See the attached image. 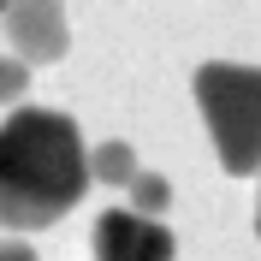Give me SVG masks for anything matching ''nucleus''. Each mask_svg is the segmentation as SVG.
Instances as JSON below:
<instances>
[{
	"label": "nucleus",
	"instance_id": "nucleus-1",
	"mask_svg": "<svg viewBox=\"0 0 261 261\" xmlns=\"http://www.w3.org/2000/svg\"><path fill=\"white\" fill-rule=\"evenodd\" d=\"M95 184L89 148L71 113L18 107L0 119V226L6 231H48L83 202Z\"/></svg>",
	"mask_w": 261,
	"mask_h": 261
},
{
	"label": "nucleus",
	"instance_id": "nucleus-2",
	"mask_svg": "<svg viewBox=\"0 0 261 261\" xmlns=\"http://www.w3.org/2000/svg\"><path fill=\"white\" fill-rule=\"evenodd\" d=\"M196 107H202L214 154L231 178L261 172V71L255 65H231V60L196 65Z\"/></svg>",
	"mask_w": 261,
	"mask_h": 261
},
{
	"label": "nucleus",
	"instance_id": "nucleus-3",
	"mask_svg": "<svg viewBox=\"0 0 261 261\" xmlns=\"http://www.w3.org/2000/svg\"><path fill=\"white\" fill-rule=\"evenodd\" d=\"M95 261H172L178 255V238L161 214H137V208H107L95 220V238H89Z\"/></svg>",
	"mask_w": 261,
	"mask_h": 261
},
{
	"label": "nucleus",
	"instance_id": "nucleus-4",
	"mask_svg": "<svg viewBox=\"0 0 261 261\" xmlns=\"http://www.w3.org/2000/svg\"><path fill=\"white\" fill-rule=\"evenodd\" d=\"M0 24H6V42L24 65H54L71 42L65 36V0H6Z\"/></svg>",
	"mask_w": 261,
	"mask_h": 261
},
{
	"label": "nucleus",
	"instance_id": "nucleus-5",
	"mask_svg": "<svg viewBox=\"0 0 261 261\" xmlns=\"http://www.w3.org/2000/svg\"><path fill=\"white\" fill-rule=\"evenodd\" d=\"M89 172H95V184H130L143 166H137V148L130 143H101V148H89Z\"/></svg>",
	"mask_w": 261,
	"mask_h": 261
},
{
	"label": "nucleus",
	"instance_id": "nucleus-6",
	"mask_svg": "<svg viewBox=\"0 0 261 261\" xmlns=\"http://www.w3.org/2000/svg\"><path fill=\"white\" fill-rule=\"evenodd\" d=\"M125 190H130V208H137V214H161L166 202H172V184H166L161 172H137Z\"/></svg>",
	"mask_w": 261,
	"mask_h": 261
},
{
	"label": "nucleus",
	"instance_id": "nucleus-7",
	"mask_svg": "<svg viewBox=\"0 0 261 261\" xmlns=\"http://www.w3.org/2000/svg\"><path fill=\"white\" fill-rule=\"evenodd\" d=\"M24 89H30V65L18 54H0V107H24Z\"/></svg>",
	"mask_w": 261,
	"mask_h": 261
},
{
	"label": "nucleus",
	"instance_id": "nucleus-8",
	"mask_svg": "<svg viewBox=\"0 0 261 261\" xmlns=\"http://www.w3.org/2000/svg\"><path fill=\"white\" fill-rule=\"evenodd\" d=\"M0 261H42V255H36L24 238H0Z\"/></svg>",
	"mask_w": 261,
	"mask_h": 261
},
{
	"label": "nucleus",
	"instance_id": "nucleus-9",
	"mask_svg": "<svg viewBox=\"0 0 261 261\" xmlns=\"http://www.w3.org/2000/svg\"><path fill=\"white\" fill-rule=\"evenodd\" d=\"M255 231H261V202H255Z\"/></svg>",
	"mask_w": 261,
	"mask_h": 261
},
{
	"label": "nucleus",
	"instance_id": "nucleus-10",
	"mask_svg": "<svg viewBox=\"0 0 261 261\" xmlns=\"http://www.w3.org/2000/svg\"><path fill=\"white\" fill-rule=\"evenodd\" d=\"M0 12H6V0H0Z\"/></svg>",
	"mask_w": 261,
	"mask_h": 261
}]
</instances>
